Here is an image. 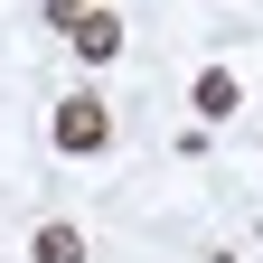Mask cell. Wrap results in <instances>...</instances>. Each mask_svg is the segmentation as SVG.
Returning <instances> with one entry per match:
<instances>
[{
	"label": "cell",
	"mask_w": 263,
	"mask_h": 263,
	"mask_svg": "<svg viewBox=\"0 0 263 263\" xmlns=\"http://www.w3.org/2000/svg\"><path fill=\"white\" fill-rule=\"evenodd\" d=\"M66 47H76L85 66H113V57H122V19H113V10H85V19H76V38H66Z\"/></svg>",
	"instance_id": "3"
},
{
	"label": "cell",
	"mask_w": 263,
	"mask_h": 263,
	"mask_svg": "<svg viewBox=\"0 0 263 263\" xmlns=\"http://www.w3.org/2000/svg\"><path fill=\"white\" fill-rule=\"evenodd\" d=\"M28 263H85V226H66V216H47L38 235H28Z\"/></svg>",
	"instance_id": "4"
},
{
	"label": "cell",
	"mask_w": 263,
	"mask_h": 263,
	"mask_svg": "<svg viewBox=\"0 0 263 263\" xmlns=\"http://www.w3.org/2000/svg\"><path fill=\"white\" fill-rule=\"evenodd\" d=\"M47 141H57L66 160L104 151V141H113V104H104V94H66V104H57V122H47Z\"/></svg>",
	"instance_id": "1"
},
{
	"label": "cell",
	"mask_w": 263,
	"mask_h": 263,
	"mask_svg": "<svg viewBox=\"0 0 263 263\" xmlns=\"http://www.w3.org/2000/svg\"><path fill=\"white\" fill-rule=\"evenodd\" d=\"M94 10V0H47V28H57V38H76V19Z\"/></svg>",
	"instance_id": "5"
},
{
	"label": "cell",
	"mask_w": 263,
	"mask_h": 263,
	"mask_svg": "<svg viewBox=\"0 0 263 263\" xmlns=\"http://www.w3.org/2000/svg\"><path fill=\"white\" fill-rule=\"evenodd\" d=\"M188 104L207 113V122H235V113H245V85H235V66H207V76L188 85Z\"/></svg>",
	"instance_id": "2"
}]
</instances>
